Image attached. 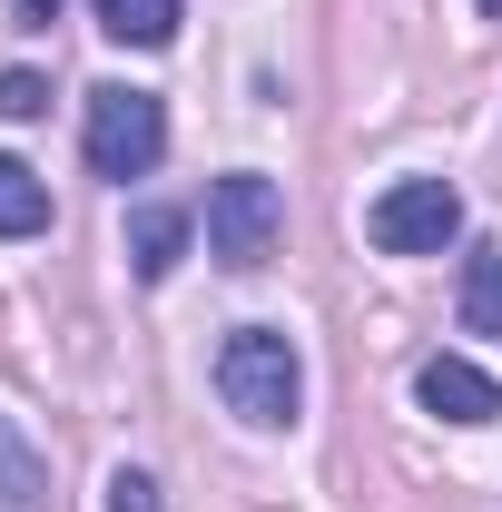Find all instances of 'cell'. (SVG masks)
Returning <instances> with one entry per match:
<instances>
[{
    "mask_svg": "<svg viewBox=\"0 0 502 512\" xmlns=\"http://www.w3.org/2000/svg\"><path fill=\"white\" fill-rule=\"evenodd\" d=\"M10 20H20V30H50V20H60V0H10Z\"/></svg>",
    "mask_w": 502,
    "mask_h": 512,
    "instance_id": "13",
    "label": "cell"
},
{
    "mask_svg": "<svg viewBox=\"0 0 502 512\" xmlns=\"http://www.w3.org/2000/svg\"><path fill=\"white\" fill-rule=\"evenodd\" d=\"M414 404L443 414V424H493L502 384L483 375V365H463V355H424V365H414Z\"/></svg>",
    "mask_w": 502,
    "mask_h": 512,
    "instance_id": "5",
    "label": "cell"
},
{
    "mask_svg": "<svg viewBox=\"0 0 502 512\" xmlns=\"http://www.w3.org/2000/svg\"><path fill=\"white\" fill-rule=\"evenodd\" d=\"M178 10L188 0H99V30L128 40V50H168L178 40Z\"/></svg>",
    "mask_w": 502,
    "mask_h": 512,
    "instance_id": "8",
    "label": "cell"
},
{
    "mask_svg": "<svg viewBox=\"0 0 502 512\" xmlns=\"http://www.w3.org/2000/svg\"><path fill=\"white\" fill-rule=\"evenodd\" d=\"M276 237H286V188H276V178L237 168V178L207 188V256H217V266H266Z\"/></svg>",
    "mask_w": 502,
    "mask_h": 512,
    "instance_id": "2",
    "label": "cell"
},
{
    "mask_svg": "<svg viewBox=\"0 0 502 512\" xmlns=\"http://www.w3.org/2000/svg\"><path fill=\"white\" fill-rule=\"evenodd\" d=\"M463 325L473 335H502V247L463 256Z\"/></svg>",
    "mask_w": 502,
    "mask_h": 512,
    "instance_id": "10",
    "label": "cell"
},
{
    "mask_svg": "<svg viewBox=\"0 0 502 512\" xmlns=\"http://www.w3.org/2000/svg\"><path fill=\"white\" fill-rule=\"evenodd\" d=\"M483 20H502V0H483Z\"/></svg>",
    "mask_w": 502,
    "mask_h": 512,
    "instance_id": "14",
    "label": "cell"
},
{
    "mask_svg": "<svg viewBox=\"0 0 502 512\" xmlns=\"http://www.w3.org/2000/svg\"><path fill=\"white\" fill-rule=\"evenodd\" d=\"M217 394H227V414H237V424L286 434V424H296V404H306V365H296V345H286L276 325H237V335L217 345Z\"/></svg>",
    "mask_w": 502,
    "mask_h": 512,
    "instance_id": "1",
    "label": "cell"
},
{
    "mask_svg": "<svg viewBox=\"0 0 502 512\" xmlns=\"http://www.w3.org/2000/svg\"><path fill=\"white\" fill-rule=\"evenodd\" d=\"M50 109V79L40 69H0V119H40Z\"/></svg>",
    "mask_w": 502,
    "mask_h": 512,
    "instance_id": "11",
    "label": "cell"
},
{
    "mask_svg": "<svg viewBox=\"0 0 502 512\" xmlns=\"http://www.w3.org/2000/svg\"><path fill=\"white\" fill-rule=\"evenodd\" d=\"M40 227H50V188L20 158H0V237H40Z\"/></svg>",
    "mask_w": 502,
    "mask_h": 512,
    "instance_id": "9",
    "label": "cell"
},
{
    "mask_svg": "<svg viewBox=\"0 0 502 512\" xmlns=\"http://www.w3.org/2000/svg\"><path fill=\"white\" fill-rule=\"evenodd\" d=\"M109 512H158V483H148L138 463H119V473H109Z\"/></svg>",
    "mask_w": 502,
    "mask_h": 512,
    "instance_id": "12",
    "label": "cell"
},
{
    "mask_svg": "<svg viewBox=\"0 0 502 512\" xmlns=\"http://www.w3.org/2000/svg\"><path fill=\"white\" fill-rule=\"evenodd\" d=\"M158 148H168V109L148 89H128V79L89 89V168L99 178H148Z\"/></svg>",
    "mask_w": 502,
    "mask_h": 512,
    "instance_id": "3",
    "label": "cell"
},
{
    "mask_svg": "<svg viewBox=\"0 0 502 512\" xmlns=\"http://www.w3.org/2000/svg\"><path fill=\"white\" fill-rule=\"evenodd\" d=\"M178 256H188V207H138L128 217V266L158 286V276H178Z\"/></svg>",
    "mask_w": 502,
    "mask_h": 512,
    "instance_id": "6",
    "label": "cell"
},
{
    "mask_svg": "<svg viewBox=\"0 0 502 512\" xmlns=\"http://www.w3.org/2000/svg\"><path fill=\"white\" fill-rule=\"evenodd\" d=\"M365 237L384 256H443L463 237V197L443 188V178H394V188L365 207Z\"/></svg>",
    "mask_w": 502,
    "mask_h": 512,
    "instance_id": "4",
    "label": "cell"
},
{
    "mask_svg": "<svg viewBox=\"0 0 502 512\" xmlns=\"http://www.w3.org/2000/svg\"><path fill=\"white\" fill-rule=\"evenodd\" d=\"M0 512H50V463L30 453V434L0 414Z\"/></svg>",
    "mask_w": 502,
    "mask_h": 512,
    "instance_id": "7",
    "label": "cell"
}]
</instances>
